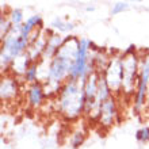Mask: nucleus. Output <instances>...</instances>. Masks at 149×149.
Wrapping results in <instances>:
<instances>
[{
    "mask_svg": "<svg viewBox=\"0 0 149 149\" xmlns=\"http://www.w3.org/2000/svg\"><path fill=\"white\" fill-rule=\"evenodd\" d=\"M86 95L84 83L67 80L57 95V111L67 121H74L84 114Z\"/></svg>",
    "mask_w": 149,
    "mask_h": 149,
    "instance_id": "1",
    "label": "nucleus"
},
{
    "mask_svg": "<svg viewBox=\"0 0 149 149\" xmlns=\"http://www.w3.org/2000/svg\"><path fill=\"white\" fill-rule=\"evenodd\" d=\"M140 64H141V58L137 53L122 54V68H123L122 92L125 95H129V96L133 95L134 96L138 73H140Z\"/></svg>",
    "mask_w": 149,
    "mask_h": 149,
    "instance_id": "2",
    "label": "nucleus"
},
{
    "mask_svg": "<svg viewBox=\"0 0 149 149\" xmlns=\"http://www.w3.org/2000/svg\"><path fill=\"white\" fill-rule=\"evenodd\" d=\"M148 87H149V54L141 58L140 64V73L137 79V86H136V92H134V103L133 107L134 110L140 113V111L145 107L148 98Z\"/></svg>",
    "mask_w": 149,
    "mask_h": 149,
    "instance_id": "3",
    "label": "nucleus"
},
{
    "mask_svg": "<svg viewBox=\"0 0 149 149\" xmlns=\"http://www.w3.org/2000/svg\"><path fill=\"white\" fill-rule=\"evenodd\" d=\"M103 77L107 86L110 87L113 95H119L122 92V83H123V68H122V56L113 54L110 57L109 65L103 72Z\"/></svg>",
    "mask_w": 149,
    "mask_h": 149,
    "instance_id": "4",
    "label": "nucleus"
},
{
    "mask_svg": "<svg viewBox=\"0 0 149 149\" xmlns=\"http://www.w3.org/2000/svg\"><path fill=\"white\" fill-rule=\"evenodd\" d=\"M20 91L19 83L16 80L15 76L11 73H4L1 76V81H0V98L1 102L10 103L14 99L18 98Z\"/></svg>",
    "mask_w": 149,
    "mask_h": 149,
    "instance_id": "5",
    "label": "nucleus"
},
{
    "mask_svg": "<svg viewBox=\"0 0 149 149\" xmlns=\"http://www.w3.org/2000/svg\"><path fill=\"white\" fill-rule=\"evenodd\" d=\"M118 115H119V110H118V103L117 98L111 96L110 99H107L106 102L102 103V109H100V118H99V125L102 127H111L114 125V122L117 121Z\"/></svg>",
    "mask_w": 149,
    "mask_h": 149,
    "instance_id": "6",
    "label": "nucleus"
},
{
    "mask_svg": "<svg viewBox=\"0 0 149 149\" xmlns=\"http://www.w3.org/2000/svg\"><path fill=\"white\" fill-rule=\"evenodd\" d=\"M46 92L43 88V84L41 81H37L34 84H30L27 88V103L31 109H39L45 103Z\"/></svg>",
    "mask_w": 149,
    "mask_h": 149,
    "instance_id": "7",
    "label": "nucleus"
},
{
    "mask_svg": "<svg viewBox=\"0 0 149 149\" xmlns=\"http://www.w3.org/2000/svg\"><path fill=\"white\" fill-rule=\"evenodd\" d=\"M64 41H65V38H63L58 33H49L46 47H45V52H43L41 61H46V63L52 61L56 57V54L58 53L60 47L63 46Z\"/></svg>",
    "mask_w": 149,
    "mask_h": 149,
    "instance_id": "8",
    "label": "nucleus"
},
{
    "mask_svg": "<svg viewBox=\"0 0 149 149\" xmlns=\"http://www.w3.org/2000/svg\"><path fill=\"white\" fill-rule=\"evenodd\" d=\"M47 36H49L47 31L41 30L38 38L30 43V46H29V49H27V53H29V56H30V58H31L33 63H39L41 58H42V54H43V52H45V47H46Z\"/></svg>",
    "mask_w": 149,
    "mask_h": 149,
    "instance_id": "9",
    "label": "nucleus"
},
{
    "mask_svg": "<svg viewBox=\"0 0 149 149\" xmlns=\"http://www.w3.org/2000/svg\"><path fill=\"white\" fill-rule=\"evenodd\" d=\"M99 77H100V73L98 72H94L90 77L86 80L84 83V95H86V109H90L91 104L95 102L96 99V95H98V84H99Z\"/></svg>",
    "mask_w": 149,
    "mask_h": 149,
    "instance_id": "10",
    "label": "nucleus"
},
{
    "mask_svg": "<svg viewBox=\"0 0 149 149\" xmlns=\"http://www.w3.org/2000/svg\"><path fill=\"white\" fill-rule=\"evenodd\" d=\"M31 58H30V56H29V53L26 52V53H23L22 56H19L18 58H15L14 61H12L11 67H10V73L12 74V76H24V73H26V71H27L29 68L31 67Z\"/></svg>",
    "mask_w": 149,
    "mask_h": 149,
    "instance_id": "11",
    "label": "nucleus"
},
{
    "mask_svg": "<svg viewBox=\"0 0 149 149\" xmlns=\"http://www.w3.org/2000/svg\"><path fill=\"white\" fill-rule=\"evenodd\" d=\"M39 71H38V63H33L31 67L29 68L27 71H26V73H24L23 79L24 81L29 83V84H34V83L39 81Z\"/></svg>",
    "mask_w": 149,
    "mask_h": 149,
    "instance_id": "12",
    "label": "nucleus"
},
{
    "mask_svg": "<svg viewBox=\"0 0 149 149\" xmlns=\"http://www.w3.org/2000/svg\"><path fill=\"white\" fill-rule=\"evenodd\" d=\"M11 29H12V23L8 19V15L3 14L1 18H0V39H3L7 36L8 33L11 31Z\"/></svg>",
    "mask_w": 149,
    "mask_h": 149,
    "instance_id": "13",
    "label": "nucleus"
},
{
    "mask_svg": "<svg viewBox=\"0 0 149 149\" xmlns=\"http://www.w3.org/2000/svg\"><path fill=\"white\" fill-rule=\"evenodd\" d=\"M52 27L60 33H68V31H71L74 26L71 22H64L63 19H54L53 23H52Z\"/></svg>",
    "mask_w": 149,
    "mask_h": 149,
    "instance_id": "14",
    "label": "nucleus"
},
{
    "mask_svg": "<svg viewBox=\"0 0 149 149\" xmlns=\"http://www.w3.org/2000/svg\"><path fill=\"white\" fill-rule=\"evenodd\" d=\"M8 15V19H10V22L12 23V26H22V24L24 23L23 22V11L22 10H12L10 14H7Z\"/></svg>",
    "mask_w": 149,
    "mask_h": 149,
    "instance_id": "15",
    "label": "nucleus"
},
{
    "mask_svg": "<svg viewBox=\"0 0 149 149\" xmlns=\"http://www.w3.org/2000/svg\"><path fill=\"white\" fill-rule=\"evenodd\" d=\"M136 138L138 142L146 144L149 141V126H142L141 129H138L136 132Z\"/></svg>",
    "mask_w": 149,
    "mask_h": 149,
    "instance_id": "16",
    "label": "nucleus"
},
{
    "mask_svg": "<svg viewBox=\"0 0 149 149\" xmlns=\"http://www.w3.org/2000/svg\"><path fill=\"white\" fill-rule=\"evenodd\" d=\"M84 138H86V134L83 133V132H74V133L72 134V140H71L72 146H73L74 149L79 148V146L84 142Z\"/></svg>",
    "mask_w": 149,
    "mask_h": 149,
    "instance_id": "17",
    "label": "nucleus"
},
{
    "mask_svg": "<svg viewBox=\"0 0 149 149\" xmlns=\"http://www.w3.org/2000/svg\"><path fill=\"white\" fill-rule=\"evenodd\" d=\"M26 23L37 30V29H41V26H42V18H41V15H31L27 18Z\"/></svg>",
    "mask_w": 149,
    "mask_h": 149,
    "instance_id": "18",
    "label": "nucleus"
},
{
    "mask_svg": "<svg viewBox=\"0 0 149 149\" xmlns=\"http://www.w3.org/2000/svg\"><path fill=\"white\" fill-rule=\"evenodd\" d=\"M127 8H129V3H126V1H118V3H115L113 6L111 14H113V15H117V14H119V12L126 11Z\"/></svg>",
    "mask_w": 149,
    "mask_h": 149,
    "instance_id": "19",
    "label": "nucleus"
}]
</instances>
